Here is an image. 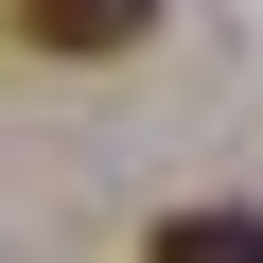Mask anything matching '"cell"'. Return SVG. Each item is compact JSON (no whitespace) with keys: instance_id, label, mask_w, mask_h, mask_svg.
Segmentation results:
<instances>
[{"instance_id":"obj_1","label":"cell","mask_w":263,"mask_h":263,"mask_svg":"<svg viewBox=\"0 0 263 263\" xmlns=\"http://www.w3.org/2000/svg\"><path fill=\"white\" fill-rule=\"evenodd\" d=\"M0 18H18L35 53H141V18H158V0H0Z\"/></svg>"},{"instance_id":"obj_2","label":"cell","mask_w":263,"mask_h":263,"mask_svg":"<svg viewBox=\"0 0 263 263\" xmlns=\"http://www.w3.org/2000/svg\"><path fill=\"white\" fill-rule=\"evenodd\" d=\"M141 263H263V211H158Z\"/></svg>"}]
</instances>
